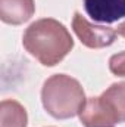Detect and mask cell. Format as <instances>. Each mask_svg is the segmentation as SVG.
Instances as JSON below:
<instances>
[{
  "instance_id": "cell-1",
  "label": "cell",
  "mask_w": 125,
  "mask_h": 127,
  "mask_svg": "<svg viewBox=\"0 0 125 127\" xmlns=\"http://www.w3.org/2000/svg\"><path fill=\"white\" fill-rule=\"evenodd\" d=\"M22 44L41 65L55 66L72 50L74 38L62 22L53 18H43L25 30Z\"/></svg>"
},
{
  "instance_id": "cell-2",
  "label": "cell",
  "mask_w": 125,
  "mask_h": 127,
  "mask_svg": "<svg viewBox=\"0 0 125 127\" xmlns=\"http://www.w3.org/2000/svg\"><path fill=\"white\" fill-rule=\"evenodd\" d=\"M85 100V93L80 81L66 74L49 77L41 89L43 106L56 120H68L78 115Z\"/></svg>"
},
{
  "instance_id": "cell-3",
  "label": "cell",
  "mask_w": 125,
  "mask_h": 127,
  "mask_svg": "<svg viewBox=\"0 0 125 127\" xmlns=\"http://www.w3.org/2000/svg\"><path fill=\"white\" fill-rule=\"evenodd\" d=\"M72 30L75 35L80 38V41L90 47V49H103L116 40L118 31L110 28V27H103V25H96L87 21L80 12L74 13L72 18Z\"/></svg>"
},
{
  "instance_id": "cell-4",
  "label": "cell",
  "mask_w": 125,
  "mask_h": 127,
  "mask_svg": "<svg viewBox=\"0 0 125 127\" xmlns=\"http://www.w3.org/2000/svg\"><path fill=\"white\" fill-rule=\"evenodd\" d=\"M78 115L84 127H116L118 124L102 96L88 97Z\"/></svg>"
},
{
  "instance_id": "cell-5",
  "label": "cell",
  "mask_w": 125,
  "mask_h": 127,
  "mask_svg": "<svg viewBox=\"0 0 125 127\" xmlns=\"http://www.w3.org/2000/svg\"><path fill=\"white\" fill-rule=\"evenodd\" d=\"M87 15L103 24H112L125 18V0H84Z\"/></svg>"
},
{
  "instance_id": "cell-6",
  "label": "cell",
  "mask_w": 125,
  "mask_h": 127,
  "mask_svg": "<svg viewBox=\"0 0 125 127\" xmlns=\"http://www.w3.org/2000/svg\"><path fill=\"white\" fill-rule=\"evenodd\" d=\"M35 13L34 0H0V18L4 24L21 25Z\"/></svg>"
},
{
  "instance_id": "cell-7",
  "label": "cell",
  "mask_w": 125,
  "mask_h": 127,
  "mask_svg": "<svg viewBox=\"0 0 125 127\" xmlns=\"http://www.w3.org/2000/svg\"><path fill=\"white\" fill-rule=\"evenodd\" d=\"M27 109L15 99H4L0 103V127H27Z\"/></svg>"
},
{
  "instance_id": "cell-8",
  "label": "cell",
  "mask_w": 125,
  "mask_h": 127,
  "mask_svg": "<svg viewBox=\"0 0 125 127\" xmlns=\"http://www.w3.org/2000/svg\"><path fill=\"white\" fill-rule=\"evenodd\" d=\"M100 96L116 118L118 124L125 123V81L110 84Z\"/></svg>"
},
{
  "instance_id": "cell-9",
  "label": "cell",
  "mask_w": 125,
  "mask_h": 127,
  "mask_svg": "<svg viewBox=\"0 0 125 127\" xmlns=\"http://www.w3.org/2000/svg\"><path fill=\"white\" fill-rule=\"evenodd\" d=\"M109 69L113 75L125 78V50L115 53L109 59Z\"/></svg>"
},
{
  "instance_id": "cell-10",
  "label": "cell",
  "mask_w": 125,
  "mask_h": 127,
  "mask_svg": "<svg viewBox=\"0 0 125 127\" xmlns=\"http://www.w3.org/2000/svg\"><path fill=\"white\" fill-rule=\"evenodd\" d=\"M116 31H118V34H119L121 37H124V38H125V22H124V24H121V25L118 27V30H116Z\"/></svg>"
}]
</instances>
